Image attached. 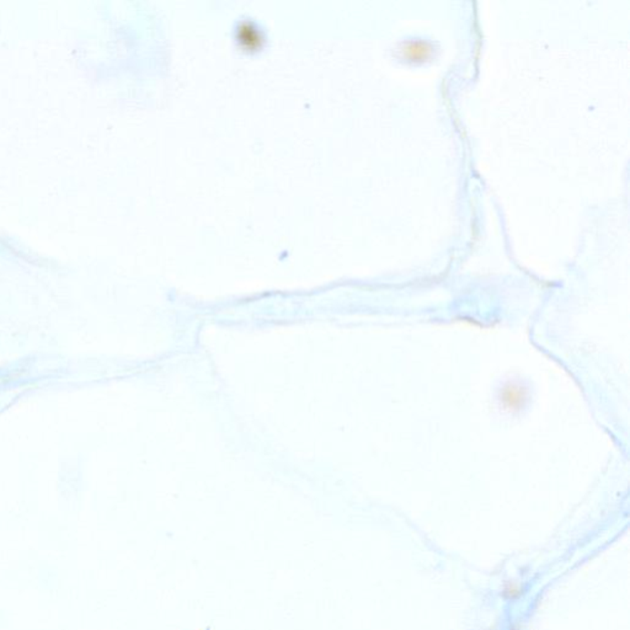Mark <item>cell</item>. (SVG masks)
Listing matches in <instances>:
<instances>
[{
    "mask_svg": "<svg viewBox=\"0 0 630 630\" xmlns=\"http://www.w3.org/2000/svg\"><path fill=\"white\" fill-rule=\"evenodd\" d=\"M501 404L509 410H519L524 407L527 400V393L522 387L517 384H507L500 392Z\"/></svg>",
    "mask_w": 630,
    "mask_h": 630,
    "instance_id": "obj_1",
    "label": "cell"
},
{
    "mask_svg": "<svg viewBox=\"0 0 630 630\" xmlns=\"http://www.w3.org/2000/svg\"><path fill=\"white\" fill-rule=\"evenodd\" d=\"M430 52H431V47L426 42H422V41L409 42L405 47L407 58L412 59V61H417V59L422 61V59L427 58Z\"/></svg>",
    "mask_w": 630,
    "mask_h": 630,
    "instance_id": "obj_2",
    "label": "cell"
}]
</instances>
